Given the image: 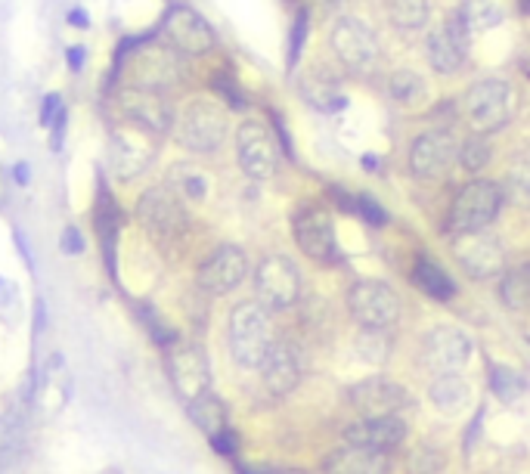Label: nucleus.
Instances as JSON below:
<instances>
[{"instance_id":"f257e3e1","label":"nucleus","mask_w":530,"mask_h":474,"mask_svg":"<svg viewBox=\"0 0 530 474\" xmlns=\"http://www.w3.org/2000/svg\"><path fill=\"white\" fill-rule=\"evenodd\" d=\"M273 347V329L267 307L242 301L230 313V354L242 369H261Z\"/></svg>"},{"instance_id":"f03ea898","label":"nucleus","mask_w":530,"mask_h":474,"mask_svg":"<svg viewBox=\"0 0 530 474\" xmlns=\"http://www.w3.org/2000/svg\"><path fill=\"white\" fill-rule=\"evenodd\" d=\"M329 44L338 62L354 75H369L382 59L379 35L357 16H338L329 31Z\"/></svg>"},{"instance_id":"7ed1b4c3","label":"nucleus","mask_w":530,"mask_h":474,"mask_svg":"<svg viewBox=\"0 0 530 474\" xmlns=\"http://www.w3.org/2000/svg\"><path fill=\"white\" fill-rule=\"evenodd\" d=\"M128 69H131L128 72L131 75L128 87L155 90V93H171L186 78L183 56L174 47H168V44H146V47H140L134 53Z\"/></svg>"},{"instance_id":"20e7f679","label":"nucleus","mask_w":530,"mask_h":474,"mask_svg":"<svg viewBox=\"0 0 530 474\" xmlns=\"http://www.w3.org/2000/svg\"><path fill=\"white\" fill-rule=\"evenodd\" d=\"M174 137L183 149L190 152H214L221 149L224 137H227V112L211 103V100H193L177 118Z\"/></svg>"},{"instance_id":"39448f33","label":"nucleus","mask_w":530,"mask_h":474,"mask_svg":"<svg viewBox=\"0 0 530 474\" xmlns=\"http://www.w3.org/2000/svg\"><path fill=\"white\" fill-rule=\"evenodd\" d=\"M512 112H515V90L509 81L500 78L478 81L469 90V97H465V115H469L472 128L478 134H493L506 128L512 121Z\"/></svg>"},{"instance_id":"423d86ee","label":"nucleus","mask_w":530,"mask_h":474,"mask_svg":"<svg viewBox=\"0 0 530 474\" xmlns=\"http://www.w3.org/2000/svg\"><path fill=\"white\" fill-rule=\"evenodd\" d=\"M137 217H140V224L149 230V236L155 242H162V245L177 242L186 233V227H190L183 202L171 193L168 186L146 189V193L140 196V202H137Z\"/></svg>"},{"instance_id":"0eeeda50","label":"nucleus","mask_w":530,"mask_h":474,"mask_svg":"<svg viewBox=\"0 0 530 474\" xmlns=\"http://www.w3.org/2000/svg\"><path fill=\"white\" fill-rule=\"evenodd\" d=\"M155 134L134 128V124L124 121L121 128L112 131L109 140V168L118 180H134L143 171H149V165L159 155V143L152 140Z\"/></svg>"},{"instance_id":"6e6552de","label":"nucleus","mask_w":530,"mask_h":474,"mask_svg":"<svg viewBox=\"0 0 530 474\" xmlns=\"http://www.w3.org/2000/svg\"><path fill=\"white\" fill-rule=\"evenodd\" d=\"M503 205V189L490 180H472L459 189L450 208V227L456 233H478L496 217Z\"/></svg>"},{"instance_id":"1a4fd4ad","label":"nucleus","mask_w":530,"mask_h":474,"mask_svg":"<svg viewBox=\"0 0 530 474\" xmlns=\"http://www.w3.org/2000/svg\"><path fill=\"white\" fill-rule=\"evenodd\" d=\"M118 109L124 121L143 128L155 137H162L174 128V106L165 93L140 90V87H121L118 90Z\"/></svg>"},{"instance_id":"9d476101","label":"nucleus","mask_w":530,"mask_h":474,"mask_svg":"<svg viewBox=\"0 0 530 474\" xmlns=\"http://www.w3.org/2000/svg\"><path fill=\"white\" fill-rule=\"evenodd\" d=\"M236 152L239 168L252 180H270L279 168V149L276 137L264 121H242L236 131Z\"/></svg>"},{"instance_id":"9b49d317","label":"nucleus","mask_w":530,"mask_h":474,"mask_svg":"<svg viewBox=\"0 0 530 474\" xmlns=\"http://www.w3.org/2000/svg\"><path fill=\"white\" fill-rule=\"evenodd\" d=\"M168 375H171V385L180 394V400L193 403L199 397L208 394L211 388V369H208V357L199 344L193 341H177L171 347V357H168Z\"/></svg>"},{"instance_id":"f8f14e48","label":"nucleus","mask_w":530,"mask_h":474,"mask_svg":"<svg viewBox=\"0 0 530 474\" xmlns=\"http://www.w3.org/2000/svg\"><path fill=\"white\" fill-rule=\"evenodd\" d=\"M162 35L180 56H205L217 44L214 28L190 7H171L162 19Z\"/></svg>"},{"instance_id":"ddd939ff","label":"nucleus","mask_w":530,"mask_h":474,"mask_svg":"<svg viewBox=\"0 0 530 474\" xmlns=\"http://www.w3.org/2000/svg\"><path fill=\"white\" fill-rule=\"evenodd\" d=\"M469 35L459 10L450 13L438 28L431 31L425 41V56L431 62V69L438 75H453L465 66V56H469Z\"/></svg>"},{"instance_id":"4468645a","label":"nucleus","mask_w":530,"mask_h":474,"mask_svg":"<svg viewBox=\"0 0 530 474\" xmlns=\"http://www.w3.org/2000/svg\"><path fill=\"white\" fill-rule=\"evenodd\" d=\"M348 307L354 313V320L366 329H388L400 316V298L394 295L391 286L376 279L357 282L348 292Z\"/></svg>"},{"instance_id":"2eb2a0df","label":"nucleus","mask_w":530,"mask_h":474,"mask_svg":"<svg viewBox=\"0 0 530 474\" xmlns=\"http://www.w3.org/2000/svg\"><path fill=\"white\" fill-rule=\"evenodd\" d=\"M255 289L264 307L286 310L301 298V276L295 264L283 255H270L258 264L255 273Z\"/></svg>"},{"instance_id":"dca6fc26","label":"nucleus","mask_w":530,"mask_h":474,"mask_svg":"<svg viewBox=\"0 0 530 474\" xmlns=\"http://www.w3.org/2000/svg\"><path fill=\"white\" fill-rule=\"evenodd\" d=\"M472 357V338L462 329H431L422 341V366L434 375H459Z\"/></svg>"},{"instance_id":"f3484780","label":"nucleus","mask_w":530,"mask_h":474,"mask_svg":"<svg viewBox=\"0 0 530 474\" xmlns=\"http://www.w3.org/2000/svg\"><path fill=\"white\" fill-rule=\"evenodd\" d=\"M453 258L459 267L469 273L472 279H490L496 273L506 270V251L493 236L484 230L478 233H456L453 239Z\"/></svg>"},{"instance_id":"a211bd4d","label":"nucleus","mask_w":530,"mask_h":474,"mask_svg":"<svg viewBox=\"0 0 530 474\" xmlns=\"http://www.w3.org/2000/svg\"><path fill=\"white\" fill-rule=\"evenodd\" d=\"M248 273V258L239 245H221L205 264L199 267V289L208 295H227L233 292Z\"/></svg>"},{"instance_id":"6ab92c4d","label":"nucleus","mask_w":530,"mask_h":474,"mask_svg":"<svg viewBox=\"0 0 530 474\" xmlns=\"http://www.w3.org/2000/svg\"><path fill=\"white\" fill-rule=\"evenodd\" d=\"M292 230H295V242L304 251L307 258L314 261H332L335 258V230H332V217L317 208V205H304L295 220H292Z\"/></svg>"},{"instance_id":"aec40b11","label":"nucleus","mask_w":530,"mask_h":474,"mask_svg":"<svg viewBox=\"0 0 530 474\" xmlns=\"http://www.w3.org/2000/svg\"><path fill=\"white\" fill-rule=\"evenodd\" d=\"M456 158V137L444 128L416 137L410 149V171L419 180H438Z\"/></svg>"},{"instance_id":"412c9836","label":"nucleus","mask_w":530,"mask_h":474,"mask_svg":"<svg viewBox=\"0 0 530 474\" xmlns=\"http://www.w3.org/2000/svg\"><path fill=\"white\" fill-rule=\"evenodd\" d=\"M351 403L366 419H382V416H397L410 403V394L400 385L388 382V378H366V382H360L351 391Z\"/></svg>"},{"instance_id":"4be33fe9","label":"nucleus","mask_w":530,"mask_h":474,"mask_svg":"<svg viewBox=\"0 0 530 474\" xmlns=\"http://www.w3.org/2000/svg\"><path fill=\"white\" fill-rule=\"evenodd\" d=\"M345 440L351 447H366V450H379L391 453L407 440V422L397 416H382V419H360L345 431Z\"/></svg>"},{"instance_id":"5701e85b","label":"nucleus","mask_w":530,"mask_h":474,"mask_svg":"<svg viewBox=\"0 0 530 474\" xmlns=\"http://www.w3.org/2000/svg\"><path fill=\"white\" fill-rule=\"evenodd\" d=\"M301 97L304 103H310L314 109L320 112H338L345 109V93H341V78L323 66V62H317V66H310L304 75H301Z\"/></svg>"},{"instance_id":"b1692460","label":"nucleus","mask_w":530,"mask_h":474,"mask_svg":"<svg viewBox=\"0 0 530 474\" xmlns=\"http://www.w3.org/2000/svg\"><path fill=\"white\" fill-rule=\"evenodd\" d=\"M261 375H264L267 391H273L279 397L295 391L298 378H301V363H298L295 347L289 341H273L270 354H267V360L261 366Z\"/></svg>"},{"instance_id":"393cba45","label":"nucleus","mask_w":530,"mask_h":474,"mask_svg":"<svg viewBox=\"0 0 530 474\" xmlns=\"http://www.w3.org/2000/svg\"><path fill=\"white\" fill-rule=\"evenodd\" d=\"M326 474H391L388 453L366 450V447H341L323 462Z\"/></svg>"},{"instance_id":"a878e982","label":"nucleus","mask_w":530,"mask_h":474,"mask_svg":"<svg viewBox=\"0 0 530 474\" xmlns=\"http://www.w3.org/2000/svg\"><path fill=\"white\" fill-rule=\"evenodd\" d=\"M431 403L441 409V413H447V416H453V413H462L465 406H469V400H472V391H469V385L462 382L459 375H438L431 382Z\"/></svg>"},{"instance_id":"bb28decb","label":"nucleus","mask_w":530,"mask_h":474,"mask_svg":"<svg viewBox=\"0 0 530 474\" xmlns=\"http://www.w3.org/2000/svg\"><path fill=\"white\" fill-rule=\"evenodd\" d=\"M168 189L180 202H202L208 196V177L193 165H174L168 174Z\"/></svg>"},{"instance_id":"cd10ccee","label":"nucleus","mask_w":530,"mask_h":474,"mask_svg":"<svg viewBox=\"0 0 530 474\" xmlns=\"http://www.w3.org/2000/svg\"><path fill=\"white\" fill-rule=\"evenodd\" d=\"M413 279H416V286H419L428 298L447 301V298H453V292H456L453 279H450L438 264H434V261H428V258H419V261H416Z\"/></svg>"},{"instance_id":"c85d7f7f","label":"nucleus","mask_w":530,"mask_h":474,"mask_svg":"<svg viewBox=\"0 0 530 474\" xmlns=\"http://www.w3.org/2000/svg\"><path fill=\"white\" fill-rule=\"evenodd\" d=\"M431 0H388V19L400 31H419L428 25Z\"/></svg>"},{"instance_id":"c756f323","label":"nucleus","mask_w":530,"mask_h":474,"mask_svg":"<svg viewBox=\"0 0 530 474\" xmlns=\"http://www.w3.org/2000/svg\"><path fill=\"white\" fill-rule=\"evenodd\" d=\"M190 419L208 437H217L221 431H227V406L217 400L214 394H205V397H199V400L190 403Z\"/></svg>"},{"instance_id":"7c9ffc66","label":"nucleus","mask_w":530,"mask_h":474,"mask_svg":"<svg viewBox=\"0 0 530 474\" xmlns=\"http://www.w3.org/2000/svg\"><path fill=\"white\" fill-rule=\"evenodd\" d=\"M500 298L512 310H530V264H518L506 270L500 282Z\"/></svg>"},{"instance_id":"2f4dec72","label":"nucleus","mask_w":530,"mask_h":474,"mask_svg":"<svg viewBox=\"0 0 530 474\" xmlns=\"http://www.w3.org/2000/svg\"><path fill=\"white\" fill-rule=\"evenodd\" d=\"M459 16L469 31H490L503 22V4L500 0H465Z\"/></svg>"},{"instance_id":"473e14b6","label":"nucleus","mask_w":530,"mask_h":474,"mask_svg":"<svg viewBox=\"0 0 530 474\" xmlns=\"http://www.w3.org/2000/svg\"><path fill=\"white\" fill-rule=\"evenodd\" d=\"M93 224H97V230H100V236H103L109 264H115L112 248H115V233H118V224H121V211H118V205L112 202V196H109L106 186H100V202H97V217H93Z\"/></svg>"},{"instance_id":"72a5a7b5","label":"nucleus","mask_w":530,"mask_h":474,"mask_svg":"<svg viewBox=\"0 0 530 474\" xmlns=\"http://www.w3.org/2000/svg\"><path fill=\"white\" fill-rule=\"evenodd\" d=\"M503 193L512 205L530 208V158H515L512 168L506 171Z\"/></svg>"},{"instance_id":"f704fd0d","label":"nucleus","mask_w":530,"mask_h":474,"mask_svg":"<svg viewBox=\"0 0 530 474\" xmlns=\"http://www.w3.org/2000/svg\"><path fill=\"white\" fill-rule=\"evenodd\" d=\"M388 93H391V100L400 103V106H416L425 97V81L410 69H400L388 78Z\"/></svg>"},{"instance_id":"c9c22d12","label":"nucleus","mask_w":530,"mask_h":474,"mask_svg":"<svg viewBox=\"0 0 530 474\" xmlns=\"http://www.w3.org/2000/svg\"><path fill=\"white\" fill-rule=\"evenodd\" d=\"M490 388L496 391V397H500V400L512 403V400H518V397L527 391V382H524V375L515 372L512 366H493V372H490Z\"/></svg>"},{"instance_id":"e433bc0d","label":"nucleus","mask_w":530,"mask_h":474,"mask_svg":"<svg viewBox=\"0 0 530 474\" xmlns=\"http://www.w3.org/2000/svg\"><path fill=\"white\" fill-rule=\"evenodd\" d=\"M459 165L469 174H478L481 168H487L490 165V143L484 137H469L459 146Z\"/></svg>"},{"instance_id":"4c0bfd02","label":"nucleus","mask_w":530,"mask_h":474,"mask_svg":"<svg viewBox=\"0 0 530 474\" xmlns=\"http://www.w3.org/2000/svg\"><path fill=\"white\" fill-rule=\"evenodd\" d=\"M444 465H447L444 453H441V450H431V447L413 450V453H410V462H407L410 474H438Z\"/></svg>"},{"instance_id":"58836bf2","label":"nucleus","mask_w":530,"mask_h":474,"mask_svg":"<svg viewBox=\"0 0 530 474\" xmlns=\"http://www.w3.org/2000/svg\"><path fill=\"white\" fill-rule=\"evenodd\" d=\"M354 211H360L369 224H376V227H382V224H388V211L372 199V196H366V193H360L357 199H354Z\"/></svg>"},{"instance_id":"ea45409f","label":"nucleus","mask_w":530,"mask_h":474,"mask_svg":"<svg viewBox=\"0 0 530 474\" xmlns=\"http://www.w3.org/2000/svg\"><path fill=\"white\" fill-rule=\"evenodd\" d=\"M307 31H310V16H307V10H301V13L295 16V28H292V50H289V66H295V62H298V56H301V47H304V41H307Z\"/></svg>"},{"instance_id":"a19ab883","label":"nucleus","mask_w":530,"mask_h":474,"mask_svg":"<svg viewBox=\"0 0 530 474\" xmlns=\"http://www.w3.org/2000/svg\"><path fill=\"white\" fill-rule=\"evenodd\" d=\"M214 87L224 93V97L233 103V106H242V97H239V87H236V81L230 78V72H217L214 75Z\"/></svg>"},{"instance_id":"79ce46f5","label":"nucleus","mask_w":530,"mask_h":474,"mask_svg":"<svg viewBox=\"0 0 530 474\" xmlns=\"http://www.w3.org/2000/svg\"><path fill=\"white\" fill-rule=\"evenodd\" d=\"M62 255H81L84 251V236L78 233V227H66L62 230Z\"/></svg>"},{"instance_id":"37998d69","label":"nucleus","mask_w":530,"mask_h":474,"mask_svg":"<svg viewBox=\"0 0 530 474\" xmlns=\"http://www.w3.org/2000/svg\"><path fill=\"white\" fill-rule=\"evenodd\" d=\"M211 447L217 450V453H224V456H233L236 453V447H239V440H236V431H221L217 437H211Z\"/></svg>"},{"instance_id":"c03bdc74","label":"nucleus","mask_w":530,"mask_h":474,"mask_svg":"<svg viewBox=\"0 0 530 474\" xmlns=\"http://www.w3.org/2000/svg\"><path fill=\"white\" fill-rule=\"evenodd\" d=\"M143 320H146V326L152 329V338H155V341H159V344H171L174 332H168V329L159 323V316H155L152 310H146V313H143Z\"/></svg>"},{"instance_id":"a18cd8bd","label":"nucleus","mask_w":530,"mask_h":474,"mask_svg":"<svg viewBox=\"0 0 530 474\" xmlns=\"http://www.w3.org/2000/svg\"><path fill=\"white\" fill-rule=\"evenodd\" d=\"M59 112H62V103H59L56 93H50V97L44 100V106H41V124H44V128H50V124L59 118Z\"/></svg>"},{"instance_id":"49530a36","label":"nucleus","mask_w":530,"mask_h":474,"mask_svg":"<svg viewBox=\"0 0 530 474\" xmlns=\"http://www.w3.org/2000/svg\"><path fill=\"white\" fill-rule=\"evenodd\" d=\"M66 59H69L72 72H81V69H84V59H87V53H84V47H69V50H66Z\"/></svg>"},{"instance_id":"de8ad7c7","label":"nucleus","mask_w":530,"mask_h":474,"mask_svg":"<svg viewBox=\"0 0 530 474\" xmlns=\"http://www.w3.org/2000/svg\"><path fill=\"white\" fill-rule=\"evenodd\" d=\"M354 0H320V10L323 13H341L345 7H351Z\"/></svg>"},{"instance_id":"09e8293b","label":"nucleus","mask_w":530,"mask_h":474,"mask_svg":"<svg viewBox=\"0 0 530 474\" xmlns=\"http://www.w3.org/2000/svg\"><path fill=\"white\" fill-rule=\"evenodd\" d=\"M69 25L87 28V25H90V22H87V13H84V10H69Z\"/></svg>"},{"instance_id":"8fccbe9b","label":"nucleus","mask_w":530,"mask_h":474,"mask_svg":"<svg viewBox=\"0 0 530 474\" xmlns=\"http://www.w3.org/2000/svg\"><path fill=\"white\" fill-rule=\"evenodd\" d=\"M13 177H16V183H22V186H25V183L31 180V171H28V165H25V162H22V165H16V168H13Z\"/></svg>"},{"instance_id":"3c124183","label":"nucleus","mask_w":530,"mask_h":474,"mask_svg":"<svg viewBox=\"0 0 530 474\" xmlns=\"http://www.w3.org/2000/svg\"><path fill=\"white\" fill-rule=\"evenodd\" d=\"M261 474H304V471H289V468H267Z\"/></svg>"},{"instance_id":"603ef678","label":"nucleus","mask_w":530,"mask_h":474,"mask_svg":"<svg viewBox=\"0 0 530 474\" xmlns=\"http://www.w3.org/2000/svg\"><path fill=\"white\" fill-rule=\"evenodd\" d=\"M518 4H521V13H527V16H530V0H518Z\"/></svg>"}]
</instances>
